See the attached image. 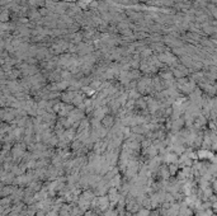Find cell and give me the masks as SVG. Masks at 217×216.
<instances>
[{"instance_id": "cell-3", "label": "cell", "mask_w": 217, "mask_h": 216, "mask_svg": "<svg viewBox=\"0 0 217 216\" xmlns=\"http://www.w3.org/2000/svg\"><path fill=\"white\" fill-rule=\"evenodd\" d=\"M17 187H13V186H10V184H6V186L3 187L2 190V197H9V196H12V194L14 193Z\"/></svg>"}, {"instance_id": "cell-2", "label": "cell", "mask_w": 217, "mask_h": 216, "mask_svg": "<svg viewBox=\"0 0 217 216\" xmlns=\"http://www.w3.org/2000/svg\"><path fill=\"white\" fill-rule=\"evenodd\" d=\"M75 97H76V93H71V90H70V92H67V93H62V94H61V100L65 102V103L71 104L72 102H74Z\"/></svg>"}, {"instance_id": "cell-4", "label": "cell", "mask_w": 217, "mask_h": 216, "mask_svg": "<svg viewBox=\"0 0 217 216\" xmlns=\"http://www.w3.org/2000/svg\"><path fill=\"white\" fill-rule=\"evenodd\" d=\"M169 172H170V174H175V173H177V165L169 164Z\"/></svg>"}, {"instance_id": "cell-1", "label": "cell", "mask_w": 217, "mask_h": 216, "mask_svg": "<svg viewBox=\"0 0 217 216\" xmlns=\"http://www.w3.org/2000/svg\"><path fill=\"white\" fill-rule=\"evenodd\" d=\"M102 126L107 128V130H111L113 126H115V116L113 115H107L102 120Z\"/></svg>"}]
</instances>
